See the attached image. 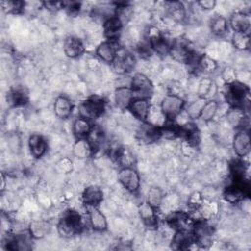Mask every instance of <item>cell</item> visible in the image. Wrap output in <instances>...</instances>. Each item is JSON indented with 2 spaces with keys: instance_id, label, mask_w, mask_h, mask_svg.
I'll return each mask as SVG.
<instances>
[{
  "instance_id": "1",
  "label": "cell",
  "mask_w": 251,
  "mask_h": 251,
  "mask_svg": "<svg viewBox=\"0 0 251 251\" xmlns=\"http://www.w3.org/2000/svg\"><path fill=\"white\" fill-rule=\"evenodd\" d=\"M83 228L81 216L75 210H67L57 223V232L65 239H70L80 233Z\"/></svg>"
},
{
  "instance_id": "2",
  "label": "cell",
  "mask_w": 251,
  "mask_h": 251,
  "mask_svg": "<svg viewBox=\"0 0 251 251\" xmlns=\"http://www.w3.org/2000/svg\"><path fill=\"white\" fill-rule=\"evenodd\" d=\"M226 102L229 107H240L245 109L249 101V87L239 80L226 85L224 92Z\"/></svg>"
},
{
  "instance_id": "3",
  "label": "cell",
  "mask_w": 251,
  "mask_h": 251,
  "mask_svg": "<svg viewBox=\"0 0 251 251\" xmlns=\"http://www.w3.org/2000/svg\"><path fill=\"white\" fill-rule=\"evenodd\" d=\"M106 110V101L99 95H91L83 100L79 107V116L90 121L101 117Z\"/></svg>"
},
{
  "instance_id": "4",
  "label": "cell",
  "mask_w": 251,
  "mask_h": 251,
  "mask_svg": "<svg viewBox=\"0 0 251 251\" xmlns=\"http://www.w3.org/2000/svg\"><path fill=\"white\" fill-rule=\"evenodd\" d=\"M185 107V101L177 94H167L160 103V110L166 122H174Z\"/></svg>"
},
{
  "instance_id": "5",
  "label": "cell",
  "mask_w": 251,
  "mask_h": 251,
  "mask_svg": "<svg viewBox=\"0 0 251 251\" xmlns=\"http://www.w3.org/2000/svg\"><path fill=\"white\" fill-rule=\"evenodd\" d=\"M129 87L131 88L135 97L140 98H149L152 96L154 92V86L150 78L142 74V73H135L132 77L130 78Z\"/></svg>"
},
{
  "instance_id": "6",
  "label": "cell",
  "mask_w": 251,
  "mask_h": 251,
  "mask_svg": "<svg viewBox=\"0 0 251 251\" xmlns=\"http://www.w3.org/2000/svg\"><path fill=\"white\" fill-rule=\"evenodd\" d=\"M118 180L130 193H136L140 188V176L133 167L121 168L118 173Z\"/></svg>"
},
{
  "instance_id": "7",
  "label": "cell",
  "mask_w": 251,
  "mask_h": 251,
  "mask_svg": "<svg viewBox=\"0 0 251 251\" xmlns=\"http://www.w3.org/2000/svg\"><path fill=\"white\" fill-rule=\"evenodd\" d=\"M192 232L195 236L196 244L200 247L208 248L212 243L213 227L206 220H195L192 227Z\"/></svg>"
},
{
  "instance_id": "8",
  "label": "cell",
  "mask_w": 251,
  "mask_h": 251,
  "mask_svg": "<svg viewBox=\"0 0 251 251\" xmlns=\"http://www.w3.org/2000/svg\"><path fill=\"white\" fill-rule=\"evenodd\" d=\"M167 224L171 228L176 230H192L195 220L186 212L175 211L171 213L167 219Z\"/></svg>"
},
{
  "instance_id": "9",
  "label": "cell",
  "mask_w": 251,
  "mask_h": 251,
  "mask_svg": "<svg viewBox=\"0 0 251 251\" xmlns=\"http://www.w3.org/2000/svg\"><path fill=\"white\" fill-rule=\"evenodd\" d=\"M232 149L239 158L246 157L250 153V134L248 129H238L232 138Z\"/></svg>"
},
{
  "instance_id": "10",
  "label": "cell",
  "mask_w": 251,
  "mask_h": 251,
  "mask_svg": "<svg viewBox=\"0 0 251 251\" xmlns=\"http://www.w3.org/2000/svg\"><path fill=\"white\" fill-rule=\"evenodd\" d=\"M226 119L232 128L248 129V116L246 110L240 107H229L226 113Z\"/></svg>"
},
{
  "instance_id": "11",
  "label": "cell",
  "mask_w": 251,
  "mask_h": 251,
  "mask_svg": "<svg viewBox=\"0 0 251 251\" xmlns=\"http://www.w3.org/2000/svg\"><path fill=\"white\" fill-rule=\"evenodd\" d=\"M136 135H137V138L143 143H146V144L153 143L162 137L161 126L150 124L148 122H144L139 126L136 132Z\"/></svg>"
},
{
  "instance_id": "12",
  "label": "cell",
  "mask_w": 251,
  "mask_h": 251,
  "mask_svg": "<svg viewBox=\"0 0 251 251\" xmlns=\"http://www.w3.org/2000/svg\"><path fill=\"white\" fill-rule=\"evenodd\" d=\"M123 22L118 16H112L103 22V33L109 41H118L122 34Z\"/></svg>"
},
{
  "instance_id": "13",
  "label": "cell",
  "mask_w": 251,
  "mask_h": 251,
  "mask_svg": "<svg viewBox=\"0 0 251 251\" xmlns=\"http://www.w3.org/2000/svg\"><path fill=\"white\" fill-rule=\"evenodd\" d=\"M118 52H119V48L117 47L116 42L109 41V40L99 43L95 49L96 57L100 61L107 64H113V62L117 57Z\"/></svg>"
},
{
  "instance_id": "14",
  "label": "cell",
  "mask_w": 251,
  "mask_h": 251,
  "mask_svg": "<svg viewBox=\"0 0 251 251\" xmlns=\"http://www.w3.org/2000/svg\"><path fill=\"white\" fill-rule=\"evenodd\" d=\"M193 244L196 240L192 230H176L171 241L172 248L176 250H186Z\"/></svg>"
},
{
  "instance_id": "15",
  "label": "cell",
  "mask_w": 251,
  "mask_h": 251,
  "mask_svg": "<svg viewBox=\"0 0 251 251\" xmlns=\"http://www.w3.org/2000/svg\"><path fill=\"white\" fill-rule=\"evenodd\" d=\"M63 51L68 58L75 59L80 57L84 53L85 47L83 42L78 37L69 35L64 40Z\"/></svg>"
},
{
  "instance_id": "16",
  "label": "cell",
  "mask_w": 251,
  "mask_h": 251,
  "mask_svg": "<svg viewBox=\"0 0 251 251\" xmlns=\"http://www.w3.org/2000/svg\"><path fill=\"white\" fill-rule=\"evenodd\" d=\"M138 214L142 223L147 228L156 229L158 227L156 209L153 208L147 201H143L138 205Z\"/></svg>"
},
{
  "instance_id": "17",
  "label": "cell",
  "mask_w": 251,
  "mask_h": 251,
  "mask_svg": "<svg viewBox=\"0 0 251 251\" xmlns=\"http://www.w3.org/2000/svg\"><path fill=\"white\" fill-rule=\"evenodd\" d=\"M150 109L151 104L149 102V99L135 97L130 103L127 110L132 114L133 117L144 123L147 121Z\"/></svg>"
},
{
  "instance_id": "18",
  "label": "cell",
  "mask_w": 251,
  "mask_h": 251,
  "mask_svg": "<svg viewBox=\"0 0 251 251\" xmlns=\"http://www.w3.org/2000/svg\"><path fill=\"white\" fill-rule=\"evenodd\" d=\"M27 146L31 156L35 159H40L43 157L48 148L46 139L39 133H32L29 135L27 139Z\"/></svg>"
},
{
  "instance_id": "19",
  "label": "cell",
  "mask_w": 251,
  "mask_h": 251,
  "mask_svg": "<svg viewBox=\"0 0 251 251\" xmlns=\"http://www.w3.org/2000/svg\"><path fill=\"white\" fill-rule=\"evenodd\" d=\"M95 149L88 138H79L73 145V155L79 160H86L93 156Z\"/></svg>"
},
{
  "instance_id": "20",
  "label": "cell",
  "mask_w": 251,
  "mask_h": 251,
  "mask_svg": "<svg viewBox=\"0 0 251 251\" xmlns=\"http://www.w3.org/2000/svg\"><path fill=\"white\" fill-rule=\"evenodd\" d=\"M104 193L102 189L96 185H89L85 187L81 193L82 203L89 207H98V205L103 201Z\"/></svg>"
},
{
  "instance_id": "21",
  "label": "cell",
  "mask_w": 251,
  "mask_h": 251,
  "mask_svg": "<svg viewBox=\"0 0 251 251\" xmlns=\"http://www.w3.org/2000/svg\"><path fill=\"white\" fill-rule=\"evenodd\" d=\"M134 65H135L134 56L126 52H124V53L118 52L117 57L112 64L115 72H117L120 75H124L132 71V69L134 68Z\"/></svg>"
},
{
  "instance_id": "22",
  "label": "cell",
  "mask_w": 251,
  "mask_h": 251,
  "mask_svg": "<svg viewBox=\"0 0 251 251\" xmlns=\"http://www.w3.org/2000/svg\"><path fill=\"white\" fill-rule=\"evenodd\" d=\"M227 23H228V26H230L233 29V31L249 33L250 18H249L248 14H246L242 11L233 12L229 16Z\"/></svg>"
},
{
  "instance_id": "23",
  "label": "cell",
  "mask_w": 251,
  "mask_h": 251,
  "mask_svg": "<svg viewBox=\"0 0 251 251\" xmlns=\"http://www.w3.org/2000/svg\"><path fill=\"white\" fill-rule=\"evenodd\" d=\"M165 14L176 23H182L186 19V9L179 1L165 2Z\"/></svg>"
},
{
  "instance_id": "24",
  "label": "cell",
  "mask_w": 251,
  "mask_h": 251,
  "mask_svg": "<svg viewBox=\"0 0 251 251\" xmlns=\"http://www.w3.org/2000/svg\"><path fill=\"white\" fill-rule=\"evenodd\" d=\"M73 103L66 95H59L56 97L53 105L55 116L61 120H67L73 113Z\"/></svg>"
},
{
  "instance_id": "25",
  "label": "cell",
  "mask_w": 251,
  "mask_h": 251,
  "mask_svg": "<svg viewBox=\"0 0 251 251\" xmlns=\"http://www.w3.org/2000/svg\"><path fill=\"white\" fill-rule=\"evenodd\" d=\"M135 98L129 86H118L114 91V101L118 108L122 110L128 109L130 103Z\"/></svg>"
},
{
  "instance_id": "26",
  "label": "cell",
  "mask_w": 251,
  "mask_h": 251,
  "mask_svg": "<svg viewBox=\"0 0 251 251\" xmlns=\"http://www.w3.org/2000/svg\"><path fill=\"white\" fill-rule=\"evenodd\" d=\"M93 125L90 120L78 116L72 125V131L76 139L87 138L93 130Z\"/></svg>"
},
{
  "instance_id": "27",
  "label": "cell",
  "mask_w": 251,
  "mask_h": 251,
  "mask_svg": "<svg viewBox=\"0 0 251 251\" xmlns=\"http://www.w3.org/2000/svg\"><path fill=\"white\" fill-rule=\"evenodd\" d=\"M88 221L90 226L95 231L103 232L108 229L107 218L97 207L88 208Z\"/></svg>"
},
{
  "instance_id": "28",
  "label": "cell",
  "mask_w": 251,
  "mask_h": 251,
  "mask_svg": "<svg viewBox=\"0 0 251 251\" xmlns=\"http://www.w3.org/2000/svg\"><path fill=\"white\" fill-rule=\"evenodd\" d=\"M51 230V224L47 220H33L29 223L27 231L33 239H42Z\"/></svg>"
},
{
  "instance_id": "29",
  "label": "cell",
  "mask_w": 251,
  "mask_h": 251,
  "mask_svg": "<svg viewBox=\"0 0 251 251\" xmlns=\"http://www.w3.org/2000/svg\"><path fill=\"white\" fill-rule=\"evenodd\" d=\"M113 156L121 168L133 167V164L135 163V158L131 151L125 147L116 148L113 151Z\"/></svg>"
},
{
  "instance_id": "30",
  "label": "cell",
  "mask_w": 251,
  "mask_h": 251,
  "mask_svg": "<svg viewBox=\"0 0 251 251\" xmlns=\"http://www.w3.org/2000/svg\"><path fill=\"white\" fill-rule=\"evenodd\" d=\"M210 31L215 36H223L228 30L227 20L222 15H215L210 21Z\"/></svg>"
},
{
  "instance_id": "31",
  "label": "cell",
  "mask_w": 251,
  "mask_h": 251,
  "mask_svg": "<svg viewBox=\"0 0 251 251\" xmlns=\"http://www.w3.org/2000/svg\"><path fill=\"white\" fill-rule=\"evenodd\" d=\"M216 91H217V85L211 77L205 76L200 79L197 86L198 97L205 98L208 100L213 95L212 93H216Z\"/></svg>"
},
{
  "instance_id": "32",
  "label": "cell",
  "mask_w": 251,
  "mask_h": 251,
  "mask_svg": "<svg viewBox=\"0 0 251 251\" xmlns=\"http://www.w3.org/2000/svg\"><path fill=\"white\" fill-rule=\"evenodd\" d=\"M28 101L27 93L23 88L12 89L7 95V102L11 107L25 106Z\"/></svg>"
},
{
  "instance_id": "33",
  "label": "cell",
  "mask_w": 251,
  "mask_h": 251,
  "mask_svg": "<svg viewBox=\"0 0 251 251\" xmlns=\"http://www.w3.org/2000/svg\"><path fill=\"white\" fill-rule=\"evenodd\" d=\"M206 101H207V99L198 97L197 99L191 101L188 105H185L184 109H185L187 117L190 120L199 119L200 115H201V112H202V109H203Z\"/></svg>"
},
{
  "instance_id": "34",
  "label": "cell",
  "mask_w": 251,
  "mask_h": 251,
  "mask_svg": "<svg viewBox=\"0 0 251 251\" xmlns=\"http://www.w3.org/2000/svg\"><path fill=\"white\" fill-rule=\"evenodd\" d=\"M219 103L215 99H208L202 109L200 118L203 122H211L216 117L218 111H219Z\"/></svg>"
},
{
  "instance_id": "35",
  "label": "cell",
  "mask_w": 251,
  "mask_h": 251,
  "mask_svg": "<svg viewBox=\"0 0 251 251\" xmlns=\"http://www.w3.org/2000/svg\"><path fill=\"white\" fill-rule=\"evenodd\" d=\"M231 43H232V46L236 50H239V51L248 50L250 47L249 33L233 31L232 36H231Z\"/></svg>"
},
{
  "instance_id": "36",
  "label": "cell",
  "mask_w": 251,
  "mask_h": 251,
  "mask_svg": "<svg viewBox=\"0 0 251 251\" xmlns=\"http://www.w3.org/2000/svg\"><path fill=\"white\" fill-rule=\"evenodd\" d=\"M197 68L203 73L211 74L218 69V62L207 54H201L197 61Z\"/></svg>"
},
{
  "instance_id": "37",
  "label": "cell",
  "mask_w": 251,
  "mask_h": 251,
  "mask_svg": "<svg viewBox=\"0 0 251 251\" xmlns=\"http://www.w3.org/2000/svg\"><path fill=\"white\" fill-rule=\"evenodd\" d=\"M153 208L156 210L159 209L164 201V192L158 186H151L147 193V200H146Z\"/></svg>"
},
{
  "instance_id": "38",
  "label": "cell",
  "mask_w": 251,
  "mask_h": 251,
  "mask_svg": "<svg viewBox=\"0 0 251 251\" xmlns=\"http://www.w3.org/2000/svg\"><path fill=\"white\" fill-rule=\"evenodd\" d=\"M25 7L23 1L18 0H4L1 1V8L7 14H19Z\"/></svg>"
},
{
  "instance_id": "39",
  "label": "cell",
  "mask_w": 251,
  "mask_h": 251,
  "mask_svg": "<svg viewBox=\"0 0 251 251\" xmlns=\"http://www.w3.org/2000/svg\"><path fill=\"white\" fill-rule=\"evenodd\" d=\"M205 202V198L200 191H194L190 194L187 200V207L191 211H198Z\"/></svg>"
},
{
  "instance_id": "40",
  "label": "cell",
  "mask_w": 251,
  "mask_h": 251,
  "mask_svg": "<svg viewBox=\"0 0 251 251\" xmlns=\"http://www.w3.org/2000/svg\"><path fill=\"white\" fill-rule=\"evenodd\" d=\"M221 76L226 85L230 84V83L234 82L235 80H237V74H236L235 69L232 67H229V66H226L222 70Z\"/></svg>"
},
{
  "instance_id": "41",
  "label": "cell",
  "mask_w": 251,
  "mask_h": 251,
  "mask_svg": "<svg viewBox=\"0 0 251 251\" xmlns=\"http://www.w3.org/2000/svg\"><path fill=\"white\" fill-rule=\"evenodd\" d=\"M43 7L50 12H58L65 8V2L60 1H44L42 2Z\"/></svg>"
},
{
  "instance_id": "42",
  "label": "cell",
  "mask_w": 251,
  "mask_h": 251,
  "mask_svg": "<svg viewBox=\"0 0 251 251\" xmlns=\"http://www.w3.org/2000/svg\"><path fill=\"white\" fill-rule=\"evenodd\" d=\"M57 167L62 173L68 174L73 170V162L69 158H63L57 163Z\"/></svg>"
},
{
  "instance_id": "43",
  "label": "cell",
  "mask_w": 251,
  "mask_h": 251,
  "mask_svg": "<svg viewBox=\"0 0 251 251\" xmlns=\"http://www.w3.org/2000/svg\"><path fill=\"white\" fill-rule=\"evenodd\" d=\"M197 5L205 11H210L216 7L217 2L215 0H201L197 2Z\"/></svg>"
},
{
  "instance_id": "44",
  "label": "cell",
  "mask_w": 251,
  "mask_h": 251,
  "mask_svg": "<svg viewBox=\"0 0 251 251\" xmlns=\"http://www.w3.org/2000/svg\"><path fill=\"white\" fill-rule=\"evenodd\" d=\"M65 8L70 14H76L81 8V3L79 2H65Z\"/></svg>"
},
{
  "instance_id": "45",
  "label": "cell",
  "mask_w": 251,
  "mask_h": 251,
  "mask_svg": "<svg viewBox=\"0 0 251 251\" xmlns=\"http://www.w3.org/2000/svg\"><path fill=\"white\" fill-rule=\"evenodd\" d=\"M1 177H2V184H1V190L3 191V190L5 189V186H6V178H5V175H4V173H2V176H1Z\"/></svg>"
}]
</instances>
